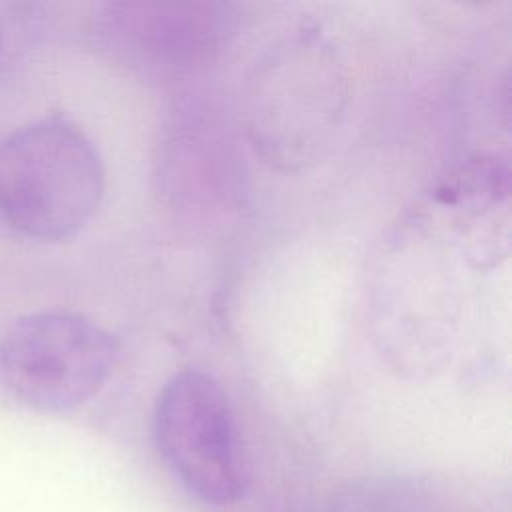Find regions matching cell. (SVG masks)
I'll use <instances>...</instances> for the list:
<instances>
[{
	"label": "cell",
	"mask_w": 512,
	"mask_h": 512,
	"mask_svg": "<svg viewBox=\"0 0 512 512\" xmlns=\"http://www.w3.org/2000/svg\"><path fill=\"white\" fill-rule=\"evenodd\" d=\"M348 98V80L330 40L298 26L254 64L246 88V130L272 166L300 170L332 144Z\"/></svg>",
	"instance_id": "1"
},
{
	"label": "cell",
	"mask_w": 512,
	"mask_h": 512,
	"mask_svg": "<svg viewBox=\"0 0 512 512\" xmlns=\"http://www.w3.org/2000/svg\"><path fill=\"white\" fill-rule=\"evenodd\" d=\"M104 166L72 120L48 116L0 138V222L36 242L76 236L98 212Z\"/></svg>",
	"instance_id": "2"
},
{
	"label": "cell",
	"mask_w": 512,
	"mask_h": 512,
	"mask_svg": "<svg viewBox=\"0 0 512 512\" xmlns=\"http://www.w3.org/2000/svg\"><path fill=\"white\" fill-rule=\"evenodd\" d=\"M118 360L114 336L68 310L20 316L0 340V380L26 408L72 412L108 382Z\"/></svg>",
	"instance_id": "3"
},
{
	"label": "cell",
	"mask_w": 512,
	"mask_h": 512,
	"mask_svg": "<svg viewBox=\"0 0 512 512\" xmlns=\"http://www.w3.org/2000/svg\"><path fill=\"white\" fill-rule=\"evenodd\" d=\"M152 438L166 468L196 500L228 506L244 496L248 472L236 416L212 374L186 368L164 382L152 412Z\"/></svg>",
	"instance_id": "4"
},
{
	"label": "cell",
	"mask_w": 512,
	"mask_h": 512,
	"mask_svg": "<svg viewBox=\"0 0 512 512\" xmlns=\"http://www.w3.org/2000/svg\"><path fill=\"white\" fill-rule=\"evenodd\" d=\"M232 30L234 14L218 2H106L94 14V34L114 58L156 74L212 60Z\"/></svg>",
	"instance_id": "5"
},
{
	"label": "cell",
	"mask_w": 512,
	"mask_h": 512,
	"mask_svg": "<svg viewBox=\"0 0 512 512\" xmlns=\"http://www.w3.org/2000/svg\"><path fill=\"white\" fill-rule=\"evenodd\" d=\"M4 44H6V32H4V22L0 18V58H2V52H4Z\"/></svg>",
	"instance_id": "6"
}]
</instances>
